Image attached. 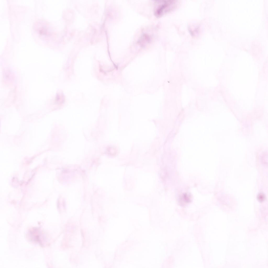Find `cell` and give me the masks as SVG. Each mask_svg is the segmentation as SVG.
<instances>
[{
	"label": "cell",
	"mask_w": 268,
	"mask_h": 268,
	"mask_svg": "<svg viewBox=\"0 0 268 268\" xmlns=\"http://www.w3.org/2000/svg\"><path fill=\"white\" fill-rule=\"evenodd\" d=\"M157 4L155 10V15L158 17L172 11L176 7L177 1L158 0L156 1Z\"/></svg>",
	"instance_id": "6da1fadb"
},
{
	"label": "cell",
	"mask_w": 268,
	"mask_h": 268,
	"mask_svg": "<svg viewBox=\"0 0 268 268\" xmlns=\"http://www.w3.org/2000/svg\"><path fill=\"white\" fill-rule=\"evenodd\" d=\"M265 198V196L262 193H259L258 195L257 199L260 202H262L263 201Z\"/></svg>",
	"instance_id": "7a4b0ae2"
}]
</instances>
